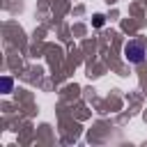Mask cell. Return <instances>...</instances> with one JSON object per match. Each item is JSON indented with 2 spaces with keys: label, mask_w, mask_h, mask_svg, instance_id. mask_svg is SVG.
I'll return each instance as SVG.
<instances>
[{
  "label": "cell",
  "mask_w": 147,
  "mask_h": 147,
  "mask_svg": "<svg viewBox=\"0 0 147 147\" xmlns=\"http://www.w3.org/2000/svg\"><path fill=\"white\" fill-rule=\"evenodd\" d=\"M124 57H126L131 64L145 62V57H147V44H145V39H131V41H126V46H124Z\"/></svg>",
  "instance_id": "6da1fadb"
},
{
  "label": "cell",
  "mask_w": 147,
  "mask_h": 147,
  "mask_svg": "<svg viewBox=\"0 0 147 147\" xmlns=\"http://www.w3.org/2000/svg\"><path fill=\"white\" fill-rule=\"evenodd\" d=\"M2 85H5V92H9V90H11V78H5Z\"/></svg>",
  "instance_id": "7a4b0ae2"
}]
</instances>
